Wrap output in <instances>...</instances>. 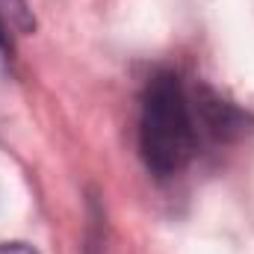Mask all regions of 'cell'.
Listing matches in <instances>:
<instances>
[{"label": "cell", "mask_w": 254, "mask_h": 254, "mask_svg": "<svg viewBox=\"0 0 254 254\" xmlns=\"http://www.w3.org/2000/svg\"><path fill=\"white\" fill-rule=\"evenodd\" d=\"M190 101H192V113H195L201 136H213L219 142H234V139H243L254 130V119L246 110L225 101L222 95H216L207 86L192 89Z\"/></svg>", "instance_id": "2"}, {"label": "cell", "mask_w": 254, "mask_h": 254, "mask_svg": "<svg viewBox=\"0 0 254 254\" xmlns=\"http://www.w3.org/2000/svg\"><path fill=\"white\" fill-rule=\"evenodd\" d=\"M0 54H12V45H9L6 27H3V18H0Z\"/></svg>", "instance_id": "5"}, {"label": "cell", "mask_w": 254, "mask_h": 254, "mask_svg": "<svg viewBox=\"0 0 254 254\" xmlns=\"http://www.w3.org/2000/svg\"><path fill=\"white\" fill-rule=\"evenodd\" d=\"M0 12H3L18 30H24V33H30V30L36 27V18H33V12L27 9V0H0Z\"/></svg>", "instance_id": "3"}, {"label": "cell", "mask_w": 254, "mask_h": 254, "mask_svg": "<svg viewBox=\"0 0 254 254\" xmlns=\"http://www.w3.org/2000/svg\"><path fill=\"white\" fill-rule=\"evenodd\" d=\"M201 133L192 113L190 89L175 71H160L148 80L139 113V151L157 178L181 175L198 154Z\"/></svg>", "instance_id": "1"}, {"label": "cell", "mask_w": 254, "mask_h": 254, "mask_svg": "<svg viewBox=\"0 0 254 254\" xmlns=\"http://www.w3.org/2000/svg\"><path fill=\"white\" fill-rule=\"evenodd\" d=\"M0 254H39L27 243H0Z\"/></svg>", "instance_id": "4"}]
</instances>
